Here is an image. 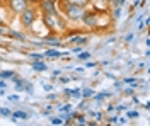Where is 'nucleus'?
Returning <instances> with one entry per match:
<instances>
[{"mask_svg": "<svg viewBox=\"0 0 150 126\" xmlns=\"http://www.w3.org/2000/svg\"><path fill=\"white\" fill-rule=\"evenodd\" d=\"M39 17H41V22L46 27L48 32H55V34L63 36L68 31V22L62 14H56V15H53V14H39Z\"/></svg>", "mask_w": 150, "mask_h": 126, "instance_id": "f257e3e1", "label": "nucleus"}, {"mask_svg": "<svg viewBox=\"0 0 150 126\" xmlns=\"http://www.w3.org/2000/svg\"><path fill=\"white\" fill-rule=\"evenodd\" d=\"M85 12H87V7H84V5L60 2V14L67 19V22H80V19L85 15Z\"/></svg>", "mask_w": 150, "mask_h": 126, "instance_id": "f03ea898", "label": "nucleus"}, {"mask_svg": "<svg viewBox=\"0 0 150 126\" xmlns=\"http://www.w3.org/2000/svg\"><path fill=\"white\" fill-rule=\"evenodd\" d=\"M39 19V10H38L36 5H29L26 10H22L21 14H19V22H21V26L24 27V29H33L34 27V24L38 22Z\"/></svg>", "mask_w": 150, "mask_h": 126, "instance_id": "7ed1b4c3", "label": "nucleus"}, {"mask_svg": "<svg viewBox=\"0 0 150 126\" xmlns=\"http://www.w3.org/2000/svg\"><path fill=\"white\" fill-rule=\"evenodd\" d=\"M101 14H103V10H87L85 12V15L80 19V24L84 26L85 29H97L99 27V24H101V20H99V17H101Z\"/></svg>", "mask_w": 150, "mask_h": 126, "instance_id": "20e7f679", "label": "nucleus"}, {"mask_svg": "<svg viewBox=\"0 0 150 126\" xmlns=\"http://www.w3.org/2000/svg\"><path fill=\"white\" fill-rule=\"evenodd\" d=\"M39 14H60V0H41L36 5Z\"/></svg>", "mask_w": 150, "mask_h": 126, "instance_id": "39448f33", "label": "nucleus"}, {"mask_svg": "<svg viewBox=\"0 0 150 126\" xmlns=\"http://www.w3.org/2000/svg\"><path fill=\"white\" fill-rule=\"evenodd\" d=\"M5 5H7V9L12 12L14 17L19 15L22 10H26L29 7V4L26 2V0H5Z\"/></svg>", "mask_w": 150, "mask_h": 126, "instance_id": "423d86ee", "label": "nucleus"}, {"mask_svg": "<svg viewBox=\"0 0 150 126\" xmlns=\"http://www.w3.org/2000/svg\"><path fill=\"white\" fill-rule=\"evenodd\" d=\"M43 38V44L46 46H51V48H60L63 46V39L60 34H55V32H48L46 36H41Z\"/></svg>", "mask_w": 150, "mask_h": 126, "instance_id": "0eeeda50", "label": "nucleus"}, {"mask_svg": "<svg viewBox=\"0 0 150 126\" xmlns=\"http://www.w3.org/2000/svg\"><path fill=\"white\" fill-rule=\"evenodd\" d=\"M12 19H14V15L7 9V5L0 4V27H9V24L12 22Z\"/></svg>", "mask_w": 150, "mask_h": 126, "instance_id": "6e6552de", "label": "nucleus"}, {"mask_svg": "<svg viewBox=\"0 0 150 126\" xmlns=\"http://www.w3.org/2000/svg\"><path fill=\"white\" fill-rule=\"evenodd\" d=\"M31 68H33L34 72H48V70H50V67L46 65L45 60H33V61H31Z\"/></svg>", "mask_w": 150, "mask_h": 126, "instance_id": "1a4fd4ad", "label": "nucleus"}, {"mask_svg": "<svg viewBox=\"0 0 150 126\" xmlns=\"http://www.w3.org/2000/svg\"><path fill=\"white\" fill-rule=\"evenodd\" d=\"M45 53V58H50V60H56V58H63V53L65 51H58L56 48H50L46 49V51H43Z\"/></svg>", "mask_w": 150, "mask_h": 126, "instance_id": "9d476101", "label": "nucleus"}, {"mask_svg": "<svg viewBox=\"0 0 150 126\" xmlns=\"http://www.w3.org/2000/svg\"><path fill=\"white\" fill-rule=\"evenodd\" d=\"M28 113H24V111H14L12 114H10V119H12V123H16L17 119H28Z\"/></svg>", "mask_w": 150, "mask_h": 126, "instance_id": "9b49d317", "label": "nucleus"}, {"mask_svg": "<svg viewBox=\"0 0 150 126\" xmlns=\"http://www.w3.org/2000/svg\"><path fill=\"white\" fill-rule=\"evenodd\" d=\"M7 36H10V38L12 39H17V41H24V39L28 38V36H26V34H24V32H19V31H7Z\"/></svg>", "mask_w": 150, "mask_h": 126, "instance_id": "f8f14e48", "label": "nucleus"}, {"mask_svg": "<svg viewBox=\"0 0 150 126\" xmlns=\"http://www.w3.org/2000/svg\"><path fill=\"white\" fill-rule=\"evenodd\" d=\"M94 94H96V92H94V89H91V87L80 89V96H82V99H91Z\"/></svg>", "mask_w": 150, "mask_h": 126, "instance_id": "ddd939ff", "label": "nucleus"}, {"mask_svg": "<svg viewBox=\"0 0 150 126\" xmlns=\"http://www.w3.org/2000/svg\"><path fill=\"white\" fill-rule=\"evenodd\" d=\"M60 2H67V4H77V5H84V7H89L92 2L91 0H60Z\"/></svg>", "mask_w": 150, "mask_h": 126, "instance_id": "4468645a", "label": "nucleus"}, {"mask_svg": "<svg viewBox=\"0 0 150 126\" xmlns=\"http://www.w3.org/2000/svg\"><path fill=\"white\" fill-rule=\"evenodd\" d=\"M109 96H111V92L104 90V92H101V94H94L92 99H94V101H97V102H101V101H104V99H108Z\"/></svg>", "mask_w": 150, "mask_h": 126, "instance_id": "2eb2a0df", "label": "nucleus"}, {"mask_svg": "<svg viewBox=\"0 0 150 126\" xmlns=\"http://www.w3.org/2000/svg\"><path fill=\"white\" fill-rule=\"evenodd\" d=\"M121 10L123 7H112V14H111V19L112 20H118L121 17Z\"/></svg>", "mask_w": 150, "mask_h": 126, "instance_id": "dca6fc26", "label": "nucleus"}, {"mask_svg": "<svg viewBox=\"0 0 150 126\" xmlns=\"http://www.w3.org/2000/svg\"><path fill=\"white\" fill-rule=\"evenodd\" d=\"M28 56L31 60H45V53H39V51H31V53H28Z\"/></svg>", "mask_w": 150, "mask_h": 126, "instance_id": "f3484780", "label": "nucleus"}, {"mask_svg": "<svg viewBox=\"0 0 150 126\" xmlns=\"http://www.w3.org/2000/svg\"><path fill=\"white\" fill-rule=\"evenodd\" d=\"M14 75H16V72H14V70H2V72H0V78H4V80L14 77Z\"/></svg>", "mask_w": 150, "mask_h": 126, "instance_id": "a211bd4d", "label": "nucleus"}, {"mask_svg": "<svg viewBox=\"0 0 150 126\" xmlns=\"http://www.w3.org/2000/svg\"><path fill=\"white\" fill-rule=\"evenodd\" d=\"M77 58L82 60V61H87V60H91V53L89 51H80V53H77Z\"/></svg>", "mask_w": 150, "mask_h": 126, "instance_id": "6ab92c4d", "label": "nucleus"}, {"mask_svg": "<svg viewBox=\"0 0 150 126\" xmlns=\"http://www.w3.org/2000/svg\"><path fill=\"white\" fill-rule=\"evenodd\" d=\"M87 109H89V104H87V101H80V104H79V106H77V111H79V113H85V111H87Z\"/></svg>", "mask_w": 150, "mask_h": 126, "instance_id": "aec40b11", "label": "nucleus"}, {"mask_svg": "<svg viewBox=\"0 0 150 126\" xmlns=\"http://www.w3.org/2000/svg\"><path fill=\"white\" fill-rule=\"evenodd\" d=\"M123 84H130V85H133V87H138V82H137V78H135V77L123 78Z\"/></svg>", "mask_w": 150, "mask_h": 126, "instance_id": "412c9836", "label": "nucleus"}, {"mask_svg": "<svg viewBox=\"0 0 150 126\" xmlns=\"http://www.w3.org/2000/svg\"><path fill=\"white\" fill-rule=\"evenodd\" d=\"M75 119H77V123H79V125H87V119H85V113H84V114L77 113V116H75Z\"/></svg>", "mask_w": 150, "mask_h": 126, "instance_id": "4be33fe9", "label": "nucleus"}, {"mask_svg": "<svg viewBox=\"0 0 150 126\" xmlns=\"http://www.w3.org/2000/svg\"><path fill=\"white\" fill-rule=\"evenodd\" d=\"M10 114H12V111H10L9 107H0V116L10 118Z\"/></svg>", "mask_w": 150, "mask_h": 126, "instance_id": "5701e85b", "label": "nucleus"}, {"mask_svg": "<svg viewBox=\"0 0 150 126\" xmlns=\"http://www.w3.org/2000/svg\"><path fill=\"white\" fill-rule=\"evenodd\" d=\"M50 123L51 125H63V119L60 116H53V118H50Z\"/></svg>", "mask_w": 150, "mask_h": 126, "instance_id": "b1692460", "label": "nucleus"}, {"mask_svg": "<svg viewBox=\"0 0 150 126\" xmlns=\"http://www.w3.org/2000/svg\"><path fill=\"white\" fill-rule=\"evenodd\" d=\"M112 7H125L126 5V0H111Z\"/></svg>", "mask_w": 150, "mask_h": 126, "instance_id": "393cba45", "label": "nucleus"}, {"mask_svg": "<svg viewBox=\"0 0 150 126\" xmlns=\"http://www.w3.org/2000/svg\"><path fill=\"white\" fill-rule=\"evenodd\" d=\"M138 116H140L138 111H128V113H126V118H128V119H133V118H138Z\"/></svg>", "mask_w": 150, "mask_h": 126, "instance_id": "a878e982", "label": "nucleus"}, {"mask_svg": "<svg viewBox=\"0 0 150 126\" xmlns=\"http://www.w3.org/2000/svg\"><path fill=\"white\" fill-rule=\"evenodd\" d=\"M94 118L97 119L96 123H99V121H103V119H104V114L101 113V111H96V113H94Z\"/></svg>", "mask_w": 150, "mask_h": 126, "instance_id": "bb28decb", "label": "nucleus"}, {"mask_svg": "<svg viewBox=\"0 0 150 126\" xmlns=\"http://www.w3.org/2000/svg\"><path fill=\"white\" fill-rule=\"evenodd\" d=\"M106 123H108V125H116V123H118V116H109L106 119Z\"/></svg>", "mask_w": 150, "mask_h": 126, "instance_id": "cd10ccee", "label": "nucleus"}, {"mask_svg": "<svg viewBox=\"0 0 150 126\" xmlns=\"http://www.w3.org/2000/svg\"><path fill=\"white\" fill-rule=\"evenodd\" d=\"M82 48H84V46H72L68 53H80V51H82Z\"/></svg>", "mask_w": 150, "mask_h": 126, "instance_id": "c85d7f7f", "label": "nucleus"}, {"mask_svg": "<svg viewBox=\"0 0 150 126\" xmlns=\"http://www.w3.org/2000/svg\"><path fill=\"white\" fill-rule=\"evenodd\" d=\"M96 67H97V63H94V61H89V60L85 61V68H96Z\"/></svg>", "mask_w": 150, "mask_h": 126, "instance_id": "c756f323", "label": "nucleus"}, {"mask_svg": "<svg viewBox=\"0 0 150 126\" xmlns=\"http://www.w3.org/2000/svg\"><path fill=\"white\" fill-rule=\"evenodd\" d=\"M118 123H120V125H128V118H120L118 116Z\"/></svg>", "mask_w": 150, "mask_h": 126, "instance_id": "7c9ffc66", "label": "nucleus"}, {"mask_svg": "<svg viewBox=\"0 0 150 126\" xmlns=\"http://www.w3.org/2000/svg\"><path fill=\"white\" fill-rule=\"evenodd\" d=\"M70 80H72L70 77H62V75H60V84H68Z\"/></svg>", "mask_w": 150, "mask_h": 126, "instance_id": "2f4dec72", "label": "nucleus"}, {"mask_svg": "<svg viewBox=\"0 0 150 126\" xmlns=\"http://www.w3.org/2000/svg\"><path fill=\"white\" fill-rule=\"evenodd\" d=\"M128 109V106H125V104H120V106L114 107V111H126Z\"/></svg>", "mask_w": 150, "mask_h": 126, "instance_id": "473e14b6", "label": "nucleus"}, {"mask_svg": "<svg viewBox=\"0 0 150 126\" xmlns=\"http://www.w3.org/2000/svg\"><path fill=\"white\" fill-rule=\"evenodd\" d=\"M123 92H125L126 96H133V94H135V90H133V87H130V89H125Z\"/></svg>", "mask_w": 150, "mask_h": 126, "instance_id": "72a5a7b5", "label": "nucleus"}, {"mask_svg": "<svg viewBox=\"0 0 150 126\" xmlns=\"http://www.w3.org/2000/svg\"><path fill=\"white\" fill-rule=\"evenodd\" d=\"M51 75H53V77H60V75H62V70H51Z\"/></svg>", "mask_w": 150, "mask_h": 126, "instance_id": "f704fd0d", "label": "nucleus"}, {"mask_svg": "<svg viewBox=\"0 0 150 126\" xmlns=\"http://www.w3.org/2000/svg\"><path fill=\"white\" fill-rule=\"evenodd\" d=\"M19 99H21V97H19L17 94H12V96H9V101H10V102H14V101H19Z\"/></svg>", "mask_w": 150, "mask_h": 126, "instance_id": "c9c22d12", "label": "nucleus"}, {"mask_svg": "<svg viewBox=\"0 0 150 126\" xmlns=\"http://www.w3.org/2000/svg\"><path fill=\"white\" fill-rule=\"evenodd\" d=\"M43 89H45L46 92H50V90H53V85H51V84H45V85H43Z\"/></svg>", "mask_w": 150, "mask_h": 126, "instance_id": "e433bc0d", "label": "nucleus"}, {"mask_svg": "<svg viewBox=\"0 0 150 126\" xmlns=\"http://www.w3.org/2000/svg\"><path fill=\"white\" fill-rule=\"evenodd\" d=\"M125 41H126V43H131V41H133V34H126V36H125Z\"/></svg>", "mask_w": 150, "mask_h": 126, "instance_id": "4c0bfd02", "label": "nucleus"}, {"mask_svg": "<svg viewBox=\"0 0 150 126\" xmlns=\"http://www.w3.org/2000/svg\"><path fill=\"white\" fill-rule=\"evenodd\" d=\"M26 2H28L29 5H38V4H39L41 0H26Z\"/></svg>", "mask_w": 150, "mask_h": 126, "instance_id": "58836bf2", "label": "nucleus"}, {"mask_svg": "<svg viewBox=\"0 0 150 126\" xmlns=\"http://www.w3.org/2000/svg\"><path fill=\"white\" fill-rule=\"evenodd\" d=\"M5 87H7V82L4 78H0V89H5Z\"/></svg>", "mask_w": 150, "mask_h": 126, "instance_id": "ea45409f", "label": "nucleus"}, {"mask_svg": "<svg viewBox=\"0 0 150 126\" xmlns=\"http://www.w3.org/2000/svg\"><path fill=\"white\" fill-rule=\"evenodd\" d=\"M43 114H51V107H46V109H45V111H43Z\"/></svg>", "mask_w": 150, "mask_h": 126, "instance_id": "a19ab883", "label": "nucleus"}, {"mask_svg": "<svg viewBox=\"0 0 150 126\" xmlns=\"http://www.w3.org/2000/svg\"><path fill=\"white\" fill-rule=\"evenodd\" d=\"M123 85V82H116V84H114V89H120Z\"/></svg>", "mask_w": 150, "mask_h": 126, "instance_id": "79ce46f5", "label": "nucleus"}, {"mask_svg": "<svg viewBox=\"0 0 150 126\" xmlns=\"http://www.w3.org/2000/svg\"><path fill=\"white\" fill-rule=\"evenodd\" d=\"M48 99H50V101H53V99H56V96H55V94H50V96H48Z\"/></svg>", "mask_w": 150, "mask_h": 126, "instance_id": "37998d69", "label": "nucleus"}, {"mask_svg": "<svg viewBox=\"0 0 150 126\" xmlns=\"http://www.w3.org/2000/svg\"><path fill=\"white\" fill-rule=\"evenodd\" d=\"M108 113H114V106H109V107H108Z\"/></svg>", "mask_w": 150, "mask_h": 126, "instance_id": "c03bdc74", "label": "nucleus"}, {"mask_svg": "<svg viewBox=\"0 0 150 126\" xmlns=\"http://www.w3.org/2000/svg\"><path fill=\"white\" fill-rule=\"evenodd\" d=\"M142 4V0H135V4H133V7H137V5H140Z\"/></svg>", "mask_w": 150, "mask_h": 126, "instance_id": "a18cd8bd", "label": "nucleus"}, {"mask_svg": "<svg viewBox=\"0 0 150 126\" xmlns=\"http://www.w3.org/2000/svg\"><path fill=\"white\" fill-rule=\"evenodd\" d=\"M0 4H5V0H0Z\"/></svg>", "mask_w": 150, "mask_h": 126, "instance_id": "49530a36", "label": "nucleus"}, {"mask_svg": "<svg viewBox=\"0 0 150 126\" xmlns=\"http://www.w3.org/2000/svg\"><path fill=\"white\" fill-rule=\"evenodd\" d=\"M91 2H96V0H91Z\"/></svg>", "mask_w": 150, "mask_h": 126, "instance_id": "de8ad7c7", "label": "nucleus"}]
</instances>
